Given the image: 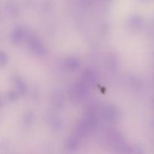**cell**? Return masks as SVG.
<instances>
[{"mask_svg": "<svg viewBox=\"0 0 154 154\" xmlns=\"http://www.w3.org/2000/svg\"><path fill=\"white\" fill-rule=\"evenodd\" d=\"M101 116L102 119L109 124H115L119 119L118 111L113 105H106L102 108Z\"/></svg>", "mask_w": 154, "mask_h": 154, "instance_id": "3957f363", "label": "cell"}, {"mask_svg": "<svg viewBox=\"0 0 154 154\" xmlns=\"http://www.w3.org/2000/svg\"><path fill=\"white\" fill-rule=\"evenodd\" d=\"M81 79L85 81L90 86H93L95 84V81H96V79H95V75L90 71H85V72H83Z\"/></svg>", "mask_w": 154, "mask_h": 154, "instance_id": "52a82bcc", "label": "cell"}, {"mask_svg": "<svg viewBox=\"0 0 154 154\" xmlns=\"http://www.w3.org/2000/svg\"><path fill=\"white\" fill-rule=\"evenodd\" d=\"M23 36V30L21 28H20V27H16V28L14 29L11 34V41L14 45H19L22 42Z\"/></svg>", "mask_w": 154, "mask_h": 154, "instance_id": "5b68a950", "label": "cell"}, {"mask_svg": "<svg viewBox=\"0 0 154 154\" xmlns=\"http://www.w3.org/2000/svg\"><path fill=\"white\" fill-rule=\"evenodd\" d=\"M65 65L68 69H71V70H75V69H78L81 66L79 60L75 57H70V58L66 59L65 61Z\"/></svg>", "mask_w": 154, "mask_h": 154, "instance_id": "8992f818", "label": "cell"}, {"mask_svg": "<svg viewBox=\"0 0 154 154\" xmlns=\"http://www.w3.org/2000/svg\"><path fill=\"white\" fill-rule=\"evenodd\" d=\"M108 138L109 140V143H111L114 147V146H118V147L123 146L124 140L120 132L117 131L113 130L108 132Z\"/></svg>", "mask_w": 154, "mask_h": 154, "instance_id": "277c9868", "label": "cell"}, {"mask_svg": "<svg viewBox=\"0 0 154 154\" xmlns=\"http://www.w3.org/2000/svg\"><path fill=\"white\" fill-rule=\"evenodd\" d=\"M15 87L17 89V91L19 93H24L26 90V87L25 85V83L23 81L22 79L20 78H17L14 81Z\"/></svg>", "mask_w": 154, "mask_h": 154, "instance_id": "30bf717a", "label": "cell"}, {"mask_svg": "<svg viewBox=\"0 0 154 154\" xmlns=\"http://www.w3.org/2000/svg\"><path fill=\"white\" fill-rule=\"evenodd\" d=\"M129 24L130 28H132V29H138V28L141 26L142 20L139 16H132L129 19Z\"/></svg>", "mask_w": 154, "mask_h": 154, "instance_id": "ba28073f", "label": "cell"}, {"mask_svg": "<svg viewBox=\"0 0 154 154\" xmlns=\"http://www.w3.org/2000/svg\"><path fill=\"white\" fill-rule=\"evenodd\" d=\"M90 86L88 84L80 80L78 82L75 83L70 90V97L76 102H81L87 98L89 95V87Z\"/></svg>", "mask_w": 154, "mask_h": 154, "instance_id": "6da1fadb", "label": "cell"}, {"mask_svg": "<svg viewBox=\"0 0 154 154\" xmlns=\"http://www.w3.org/2000/svg\"><path fill=\"white\" fill-rule=\"evenodd\" d=\"M7 55L5 54L3 52H2L1 54H0V63H1L2 66H4L7 63Z\"/></svg>", "mask_w": 154, "mask_h": 154, "instance_id": "8fae6325", "label": "cell"}, {"mask_svg": "<svg viewBox=\"0 0 154 154\" xmlns=\"http://www.w3.org/2000/svg\"><path fill=\"white\" fill-rule=\"evenodd\" d=\"M107 1H108V0H107Z\"/></svg>", "mask_w": 154, "mask_h": 154, "instance_id": "7c38bea8", "label": "cell"}, {"mask_svg": "<svg viewBox=\"0 0 154 154\" xmlns=\"http://www.w3.org/2000/svg\"><path fill=\"white\" fill-rule=\"evenodd\" d=\"M26 42L29 48L35 55L43 57L47 54L46 48L37 36L29 35L26 36Z\"/></svg>", "mask_w": 154, "mask_h": 154, "instance_id": "7a4b0ae2", "label": "cell"}, {"mask_svg": "<svg viewBox=\"0 0 154 154\" xmlns=\"http://www.w3.org/2000/svg\"><path fill=\"white\" fill-rule=\"evenodd\" d=\"M81 140V139L79 138V137L77 136L76 135H74L73 136L71 137V138L69 139V141H68L67 149H69V150H71L75 149L78 146Z\"/></svg>", "mask_w": 154, "mask_h": 154, "instance_id": "9c48e42d", "label": "cell"}]
</instances>
